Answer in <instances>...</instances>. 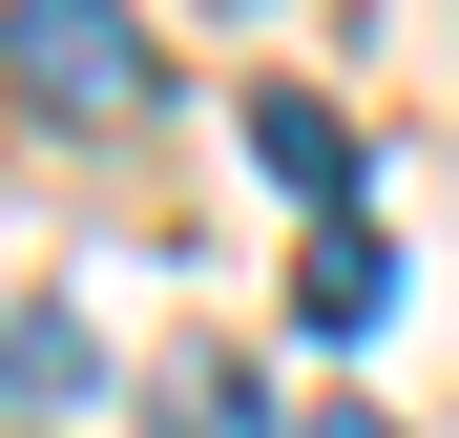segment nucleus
Listing matches in <instances>:
<instances>
[{
  "instance_id": "39448f33",
  "label": "nucleus",
  "mask_w": 459,
  "mask_h": 438,
  "mask_svg": "<svg viewBox=\"0 0 459 438\" xmlns=\"http://www.w3.org/2000/svg\"><path fill=\"white\" fill-rule=\"evenodd\" d=\"M0 397H84V334H63L42 292H0Z\"/></svg>"
},
{
  "instance_id": "423d86ee",
  "label": "nucleus",
  "mask_w": 459,
  "mask_h": 438,
  "mask_svg": "<svg viewBox=\"0 0 459 438\" xmlns=\"http://www.w3.org/2000/svg\"><path fill=\"white\" fill-rule=\"evenodd\" d=\"M292 438H397V417H376V397H314V417H292Z\"/></svg>"
},
{
  "instance_id": "f257e3e1",
  "label": "nucleus",
  "mask_w": 459,
  "mask_h": 438,
  "mask_svg": "<svg viewBox=\"0 0 459 438\" xmlns=\"http://www.w3.org/2000/svg\"><path fill=\"white\" fill-rule=\"evenodd\" d=\"M0 84L22 105H146V42L105 0H22V21H0Z\"/></svg>"
},
{
  "instance_id": "20e7f679",
  "label": "nucleus",
  "mask_w": 459,
  "mask_h": 438,
  "mask_svg": "<svg viewBox=\"0 0 459 438\" xmlns=\"http://www.w3.org/2000/svg\"><path fill=\"white\" fill-rule=\"evenodd\" d=\"M146 438H272L251 355H168V397H146Z\"/></svg>"
},
{
  "instance_id": "f03ea898",
  "label": "nucleus",
  "mask_w": 459,
  "mask_h": 438,
  "mask_svg": "<svg viewBox=\"0 0 459 438\" xmlns=\"http://www.w3.org/2000/svg\"><path fill=\"white\" fill-rule=\"evenodd\" d=\"M251 167L314 209V230H355V105H314V84H251Z\"/></svg>"
},
{
  "instance_id": "7ed1b4c3",
  "label": "nucleus",
  "mask_w": 459,
  "mask_h": 438,
  "mask_svg": "<svg viewBox=\"0 0 459 438\" xmlns=\"http://www.w3.org/2000/svg\"><path fill=\"white\" fill-rule=\"evenodd\" d=\"M292 313H314V334H376V313H397V251H376V230H314V271H292Z\"/></svg>"
}]
</instances>
